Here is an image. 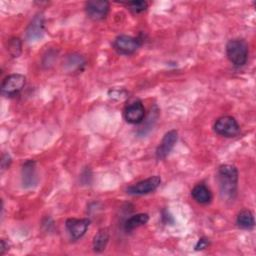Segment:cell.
I'll list each match as a JSON object with an SVG mask.
<instances>
[{
  "instance_id": "cell-1",
  "label": "cell",
  "mask_w": 256,
  "mask_h": 256,
  "mask_svg": "<svg viewBox=\"0 0 256 256\" xmlns=\"http://www.w3.org/2000/svg\"><path fill=\"white\" fill-rule=\"evenodd\" d=\"M217 180L221 197L225 200H233L237 194V168L231 164L221 165L217 171Z\"/></svg>"
},
{
  "instance_id": "cell-2",
  "label": "cell",
  "mask_w": 256,
  "mask_h": 256,
  "mask_svg": "<svg viewBox=\"0 0 256 256\" xmlns=\"http://www.w3.org/2000/svg\"><path fill=\"white\" fill-rule=\"evenodd\" d=\"M248 44L243 39H231L226 44V55L236 67L244 66L248 59Z\"/></svg>"
},
{
  "instance_id": "cell-3",
  "label": "cell",
  "mask_w": 256,
  "mask_h": 256,
  "mask_svg": "<svg viewBox=\"0 0 256 256\" xmlns=\"http://www.w3.org/2000/svg\"><path fill=\"white\" fill-rule=\"evenodd\" d=\"M214 131L224 137H235L240 132V126L237 120L232 116L219 117L214 123Z\"/></svg>"
},
{
  "instance_id": "cell-4",
  "label": "cell",
  "mask_w": 256,
  "mask_h": 256,
  "mask_svg": "<svg viewBox=\"0 0 256 256\" xmlns=\"http://www.w3.org/2000/svg\"><path fill=\"white\" fill-rule=\"evenodd\" d=\"M141 44L142 41L139 37H133L124 34L117 36L113 42L115 50L122 55L133 54L139 49Z\"/></svg>"
},
{
  "instance_id": "cell-5",
  "label": "cell",
  "mask_w": 256,
  "mask_h": 256,
  "mask_svg": "<svg viewBox=\"0 0 256 256\" xmlns=\"http://www.w3.org/2000/svg\"><path fill=\"white\" fill-rule=\"evenodd\" d=\"M26 78L24 75L14 73L4 78L1 85V93L5 96L12 97L17 95L25 86Z\"/></svg>"
},
{
  "instance_id": "cell-6",
  "label": "cell",
  "mask_w": 256,
  "mask_h": 256,
  "mask_svg": "<svg viewBox=\"0 0 256 256\" xmlns=\"http://www.w3.org/2000/svg\"><path fill=\"white\" fill-rule=\"evenodd\" d=\"M161 183V178L157 175L151 176L147 179L141 180L133 185L127 187L126 192L129 195H145L155 191Z\"/></svg>"
},
{
  "instance_id": "cell-7",
  "label": "cell",
  "mask_w": 256,
  "mask_h": 256,
  "mask_svg": "<svg viewBox=\"0 0 256 256\" xmlns=\"http://www.w3.org/2000/svg\"><path fill=\"white\" fill-rule=\"evenodd\" d=\"M109 2L107 1H88L85 3V11L87 16L94 20L99 21L106 18L109 12Z\"/></svg>"
},
{
  "instance_id": "cell-8",
  "label": "cell",
  "mask_w": 256,
  "mask_h": 256,
  "mask_svg": "<svg viewBox=\"0 0 256 256\" xmlns=\"http://www.w3.org/2000/svg\"><path fill=\"white\" fill-rule=\"evenodd\" d=\"M177 139H178V132L176 130H170L166 132L156 149V152H155L156 159L157 160L165 159L173 149L175 143L177 142Z\"/></svg>"
},
{
  "instance_id": "cell-9",
  "label": "cell",
  "mask_w": 256,
  "mask_h": 256,
  "mask_svg": "<svg viewBox=\"0 0 256 256\" xmlns=\"http://www.w3.org/2000/svg\"><path fill=\"white\" fill-rule=\"evenodd\" d=\"M124 119L130 124H139L145 118V108L140 100H136L124 109Z\"/></svg>"
},
{
  "instance_id": "cell-10",
  "label": "cell",
  "mask_w": 256,
  "mask_h": 256,
  "mask_svg": "<svg viewBox=\"0 0 256 256\" xmlns=\"http://www.w3.org/2000/svg\"><path fill=\"white\" fill-rule=\"evenodd\" d=\"M21 180L24 188H32L37 185L38 176L34 160H27L23 163L21 169Z\"/></svg>"
},
{
  "instance_id": "cell-11",
  "label": "cell",
  "mask_w": 256,
  "mask_h": 256,
  "mask_svg": "<svg viewBox=\"0 0 256 256\" xmlns=\"http://www.w3.org/2000/svg\"><path fill=\"white\" fill-rule=\"evenodd\" d=\"M89 224L90 220L88 218H69L65 222L66 228L73 240H78L79 238H81L86 233Z\"/></svg>"
},
{
  "instance_id": "cell-12",
  "label": "cell",
  "mask_w": 256,
  "mask_h": 256,
  "mask_svg": "<svg viewBox=\"0 0 256 256\" xmlns=\"http://www.w3.org/2000/svg\"><path fill=\"white\" fill-rule=\"evenodd\" d=\"M44 34V16L38 13L34 16L26 29V39L30 42L37 41Z\"/></svg>"
},
{
  "instance_id": "cell-13",
  "label": "cell",
  "mask_w": 256,
  "mask_h": 256,
  "mask_svg": "<svg viewBox=\"0 0 256 256\" xmlns=\"http://www.w3.org/2000/svg\"><path fill=\"white\" fill-rule=\"evenodd\" d=\"M191 195L199 204H208L212 200V193L204 183L196 184L191 190Z\"/></svg>"
},
{
  "instance_id": "cell-14",
  "label": "cell",
  "mask_w": 256,
  "mask_h": 256,
  "mask_svg": "<svg viewBox=\"0 0 256 256\" xmlns=\"http://www.w3.org/2000/svg\"><path fill=\"white\" fill-rule=\"evenodd\" d=\"M86 64V61L83 56L79 54H70L66 57L64 66L69 72H76V71H82L84 66Z\"/></svg>"
},
{
  "instance_id": "cell-15",
  "label": "cell",
  "mask_w": 256,
  "mask_h": 256,
  "mask_svg": "<svg viewBox=\"0 0 256 256\" xmlns=\"http://www.w3.org/2000/svg\"><path fill=\"white\" fill-rule=\"evenodd\" d=\"M109 231L106 228L100 229L93 238V250L97 253H100L105 250L109 242Z\"/></svg>"
},
{
  "instance_id": "cell-16",
  "label": "cell",
  "mask_w": 256,
  "mask_h": 256,
  "mask_svg": "<svg viewBox=\"0 0 256 256\" xmlns=\"http://www.w3.org/2000/svg\"><path fill=\"white\" fill-rule=\"evenodd\" d=\"M149 220V216L146 213H138L129 217L124 223V229L127 232H130L138 227L145 225Z\"/></svg>"
},
{
  "instance_id": "cell-17",
  "label": "cell",
  "mask_w": 256,
  "mask_h": 256,
  "mask_svg": "<svg viewBox=\"0 0 256 256\" xmlns=\"http://www.w3.org/2000/svg\"><path fill=\"white\" fill-rule=\"evenodd\" d=\"M236 223L238 227L246 230H250L255 226L254 215L250 210H242L238 213L236 218Z\"/></svg>"
},
{
  "instance_id": "cell-18",
  "label": "cell",
  "mask_w": 256,
  "mask_h": 256,
  "mask_svg": "<svg viewBox=\"0 0 256 256\" xmlns=\"http://www.w3.org/2000/svg\"><path fill=\"white\" fill-rule=\"evenodd\" d=\"M7 50L12 57H18L22 51V44L19 38H12L8 42Z\"/></svg>"
},
{
  "instance_id": "cell-19",
  "label": "cell",
  "mask_w": 256,
  "mask_h": 256,
  "mask_svg": "<svg viewBox=\"0 0 256 256\" xmlns=\"http://www.w3.org/2000/svg\"><path fill=\"white\" fill-rule=\"evenodd\" d=\"M127 6L133 13H141L145 11L148 7V4L146 1H131L127 3Z\"/></svg>"
},
{
  "instance_id": "cell-20",
  "label": "cell",
  "mask_w": 256,
  "mask_h": 256,
  "mask_svg": "<svg viewBox=\"0 0 256 256\" xmlns=\"http://www.w3.org/2000/svg\"><path fill=\"white\" fill-rule=\"evenodd\" d=\"M208 245H209V240L205 237H202L197 241V243L195 245V250H203V249L207 248Z\"/></svg>"
},
{
  "instance_id": "cell-21",
  "label": "cell",
  "mask_w": 256,
  "mask_h": 256,
  "mask_svg": "<svg viewBox=\"0 0 256 256\" xmlns=\"http://www.w3.org/2000/svg\"><path fill=\"white\" fill-rule=\"evenodd\" d=\"M11 157L9 154H4L2 156V160H1V166H2V169H6L10 166L11 164Z\"/></svg>"
},
{
  "instance_id": "cell-22",
  "label": "cell",
  "mask_w": 256,
  "mask_h": 256,
  "mask_svg": "<svg viewBox=\"0 0 256 256\" xmlns=\"http://www.w3.org/2000/svg\"><path fill=\"white\" fill-rule=\"evenodd\" d=\"M7 248H8V243H6L5 240H1V252H0V254L3 255L5 253V251L7 250Z\"/></svg>"
}]
</instances>
